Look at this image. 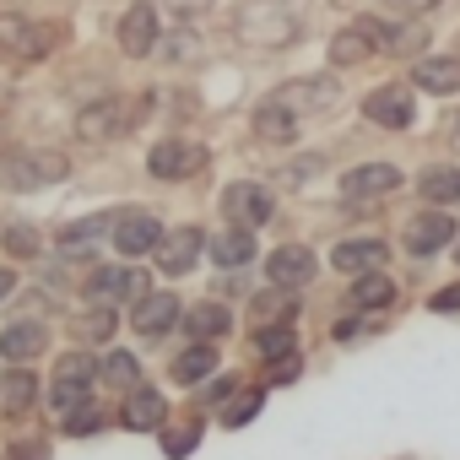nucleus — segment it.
Instances as JSON below:
<instances>
[{"label":"nucleus","mask_w":460,"mask_h":460,"mask_svg":"<svg viewBox=\"0 0 460 460\" xmlns=\"http://www.w3.org/2000/svg\"><path fill=\"white\" fill-rule=\"evenodd\" d=\"M71 173L66 152H49V146H6L0 152V190H44V184H60Z\"/></svg>","instance_id":"obj_1"},{"label":"nucleus","mask_w":460,"mask_h":460,"mask_svg":"<svg viewBox=\"0 0 460 460\" xmlns=\"http://www.w3.org/2000/svg\"><path fill=\"white\" fill-rule=\"evenodd\" d=\"M239 39L255 49H293L304 39V17L288 12L282 0H250L239 12Z\"/></svg>","instance_id":"obj_2"},{"label":"nucleus","mask_w":460,"mask_h":460,"mask_svg":"<svg viewBox=\"0 0 460 460\" xmlns=\"http://www.w3.org/2000/svg\"><path fill=\"white\" fill-rule=\"evenodd\" d=\"M93 385H98V358L87 347H71L60 363H55V379L44 385V401L55 417L76 411V406H93Z\"/></svg>","instance_id":"obj_3"},{"label":"nucleus","mask_w":460,"mask_h":460,"mask_svg":"<svg viewBox=\"0 0 460 460\" xmlns=\"http://www.w3.org/2000/svg\"><path fill=\"white\" fill-rule=\"evenodd\" d=\"M455 244H460V217L444 211V206H428V211H417V217L401 227V250H406L411 261H438V255L455 250Z\"/></svg>","instance_id":"obj_4"},{"label":"nucleus","mask_w":460,"mask_h":460,"mask_svg":"<svg viewBox=\"0 0 460 460\" xmlns=\"http://www.w3.org/2000/svg\"><path fill=\"white\" fill-rule=\"evenodd\" d=\"M217 211L227 217V227H266L277 217V190L261 179H234L217 195Z\"/></svg>","instance_id":"obj_5"},{"label":"nucleus","mask_w":460,"mask_h":460,"mask_svg":"<svg viewBox=\"0 0 460 460\" xmlns=\"http://www.w3.org/2000/svg\"><path fill=\"white\" fill-rule=\"evenodd\" d=\"M141 114H146V98L141 103H130V98H98V103H87L76 114V136L82 141H119V136H130L141 125Z\"/></svg>","instance_id":"obj_6"},{"label":"nucleus","mask_w":460,"mask_h":460,"mask_svg":"<svg viewBox=\"0 0 460 460\" xmlns=\"http://www.w3.org/2000/svg\"><path fill=\"white\" fill-rule=\"evenodd\" d=\"M146 293H152V288H146V277H141L136 266L98 261V266L82 277V298H87V304H109V309H114V304H130V309H136Z\"/></svg>","instance_id":"obj_7"},{"label":"nucleus","mask_w":460,"mask_h":460,"mask_svg":"<svg viewBox=\"0 0 460 460\" xmlns=\"http://www.w3.org/2000/svg\"><path fill=\"white\" fill-rule=\"evenodd\" d=\"M114 44H119L125 60L157 55V44H163V6H157V0H130L119 28H114Z\"/></svg>","instance_id":"obj_8"},{"label":"nucleus","mask_w":460,"mask_h":460,"mask_svg":"<svg viewBox=\"0 0 460 460\" xmlns=\"http://www.w3.org/2000/svg\"><path fill=\"white\" fill-rule=\"evenodd\" d=\"M163 234H168V227L157 222V211H146V206H125V211H114V234H109V244H114V255L141 261V255H157Z\"/></svg>","instance_id":"obj_9"},{"label":"nucleus","mask_w":460,"mask_h":460,"mask_svg":"<svg viewBox=\"0 0 460 460\" xmlns=\"http://www.w3.org/2000/svg\"><path fill=\"white\" fill-rule=\"evenodd\" d=\"M363 119L374 130H411L417 125V87L411 82H379L363 98Z\"/></svg>","instance_id":"obj_10"},{"label":"nucleus","mask_w":460,"mask_h":460,"mask_svg":"<svg viewBox=\"0 0 460 460\" xmlns=\"http://www.w3.org/2000/svg\"><path fill=\"white\" fill-rule=\"evenodd\" d=\"M358 28L368 33V44H374V55H390V60H422L428 49V28L422 22H385V17H358Z\"/></svg>","instance_id":"obj_11"},{"label":"nucleus","mask_w":460,"mask_h":460,"mask_svg":"<svg viewBox=\"0 0 460 460\" xmlns=\"http://www.w3.org/2000/svg\"><path fill=\"white\" fill-rule=\"evenodd\" d=\"M200 168H206V146H195V141H184V136H163V141L146 152V173L163 179V184H184V179H195Z\"/></svg>","instance_id":"obj_12"},{"label":"nucleus","mask_w":460,"mask_h":460,"mask_svg":"<svg viewBox=\"0 0 460 460\" xmlns=\"http://www.w3.org/2000/svg\"><path fill=\"white\" fill-rule=\"evenodd\" d=\"M314 277H320V255H314L309 244H277V250L266 255V288L304 293Z\"/></svg>","instance_id":"obj_13"},{"label":"nucleus","mask_w":460,"mask_h":460,"mask_svg":"<svg viewBox=\"0 0 460 460\" xmlns=\"http://www.w3.org/2000/svg\"><path fill=\"white\" fill-rule=\"evenodd\" d=\"M206 250H211V239L200 234V227H168L163 244H157V271L163 277H190Z\"/></svg>","instance_id":"obj_14"},{"label":"nucleus","mask_w":460,"mask_h":460,"mask_svg":"<svg viewBox=\"0 0 460 460\" xmlns=\"http://www.w3.org/2000/svg\"><path fill=\"white\" fill-rule=\"evenodd\" d=\"M406 184V173L395 168V163H358V168H347L341 173V200H385V195H395Z\"/></svg>","instance_id":"obj_15"},{"label":"nucleus","mask_w":460,"mask_h":460,"mask_svg":"<svg viewBox=\"0 0 460 460\" xmlns=\"http://www.w3.org/2000/svg\"><path fill=\"white\" fill-rule=\"evenodd\" d=\"M119 428L125 433H163L168 428V395L157 390V385H136L125 401H119Z\"/></svg>","instance_id":"obj_16"},{"label":"nucleus","mask_w":460,"mask_h":460,"mask_svg":"<svg viewBox=\"0 0 460 460\" xmlns=\"http://www.w3.org/2000/svg\"><path fill=\"white\" fill-rule=\"evenodd\" d=\"M184 298L179 293H146L136 309H130V325H136V336H146V341H157V336H168V331H179L184 325Z\"/></svg>","instance_id":"obj_17"},{"label":"nucleus","mask_w":460,"mask_h":460,"mask_svg":"<svg viewBox=\"0 0 460 460\" xmlns=\"http://www.w3.org/2000/svg\"><path fill=\"white\" fill-rule=\"evenodd\" d=\"M44 406V385L33 368H6L0 374V422H22Z\"/></svg>","instance_id":"obj_18"},{"label":"nucleus","mask_w":460,"mask_h":460,"mask_svg":"<svg viewBox=\"0 0 460 460\" xmlns=\"http://www.w3.org/2000/svg\"><path fill=\"white\" fill-rule=\"evenodd\" d=\"M277 98L304 119V114H325V109H336V103H341V87H336V76L325 71V76H298V82L277 87Z\"/></svg>","instance_id":"obj_19"},{"label":"nucleus","mask_w":460,"mask_h":460,"mask_svg":"<svg viewBox=\"0 0 460 460\" xmlns=\"http://www.w3.org/2000/svg\"><path fill=\"white\" fill-rule=\"evenodd\" d=\"M385 261H390V244L374 239V234H363V239H341V244L331 250V271H341L347 282H352V277H368V271H385Z\"/></svg>","instance_id":"obj_20"},{"label":"nucleus","mask_w":460,"mask_h":460,"mask_svg":"<svg viewBox=\"0 0 460 460\" xmlns=\"http://www.w3.org/2000/svg\"><path fill=\"white\" fill-rule=\"evenodd\" d=\"M44 352H49V325L44 320H12L0 331V358L12 368H33V358H44Z\"/></svg>","instance_id":"obj_21"},{"label":"nucleus","mask_w":460,"mask_h":460,"mask_svg":"<svg viewBox=\"0 0 460 460\" xmlns=\"http://www.w3.org/2000/svg\"><path fill=\"white\" fill-rule=\"evenodd\" d=\"M395 304H401V282H395L390 271L352 277V288H347V309H352V314H385V309H395Z\"/></svg>","instance_id":"obj_22"},{"label":"nucleus","mask_w":460,"mask_h":460,"mask_svg":"<svg viewBox=\"0 0 460 460\" xmlns=\"http://www.w3.org/2000/svg\"><path fill=\"white\" fill-rule=\"evenodd\" d=\"M250 125H255V141H266V146H293L304 119H298L277 93H271V98H261V103H255V119H250Z\"/></svg>","instance_id":"obj_23"},{"label":"nucleus","mask_w":460,"mask_h":460,"mask_svg":"<svg viewBox=\"0 0 460 460\" xmlns=\"http://www.w3.org/2000/svg\"><path fill=\"white\" fill-rule=\"evenodd\" d=\"M411 87L428 98H460V55H422L411 66Z\"/></svg>","instance_id":"obj_24"},{"label":"nucleus","mask_w":460,"mask_h":460,"mask_svg":"<svg viewBox=\"0 0 460 460\" xmlns=\"http://www.w3.org/2000/svg\"><path fill=\"white\" fill-rule=\"evenodd\" d=\"M211 266L217 271H244L261 261V244H255V227H222V234L211 239Z\"/></svg>","instance_id":"obj_25"},{"label":"nucleus","mask_w":460,"mask_h":460,"mask_svg":"<svg viewBox=\"0 0 460 460\" xmlns=\"http://www.w3.org/2000/svg\"><path fill=\"white\" fill-rule=\"evenodd\" d=\"M217 363H222L217 341H190L184 352H173V363H168V379H173V385H184V390H200V385L217 374Z\"/></svg>","instance_id":"obj_26"},{"label":"nucleus","mask_w":460,"mask_h":460,"mask_svg":"<svg viewBox=\"0 0 460 460\" xmlns=\"http://www.w3.org/2000/svg\"><path fill=\"white\" fill-rule=\"evenodd\" d=\"M227 331H234V309L222 298H200V304L184 309V336L190 341H222Z\"/></svg>","instance_id":"obj_27"},{"label":"nucleus","mask_w":460,"mask_h":460,"mask_svg":"<svg viewBox=\"0 0 460 460\" xmlns=\"http://www.w3.org/2000/svg\"><path fill=\"white\" fill-rule=\"evenodd\" d=\"M266 325H298V293L288 288H261L250 298V331H266Z\"/></svg>","instance_id":"obj_28"},{"label":"nucleus","mask_w":460,"mask_h":460,"mask_svg":"<svg viewBox=\"0 0 460 460\" xmlns=\"http://www.w3.org/2000/svg\"><path fill=\"white\" fill-rule=\"evenodd\" d=\"M114 331H119V314L109 304H87L82 314H71V336L82 347H114Z\"/></svg>","instance_id":"obj_29"},{"label":"nucleus","mask_w":460,"mask_h":460,"mask_svg":"<svg viewBox=\"0 0 460 460\" xmlns=\"http://www.w3.org/2000/svg\"><path fill=\"white\" fill-rule=\"evenodd\" d=\"M417 195L428 200V206H455L460 200V163H428L422 173H417Z\"/></svg>","instance_id":"obj_30"},{"label":"nucleus","mask_w":460,"mask_h":460,"mask_svg":"<svg viewBox=\"0 0 460 460\" xmlns=\"http://www.w3.org/2000/svg\"><path fill=\"white\" fill-rule=\"evenodd\" d=\"M98 379L114 385V390H125V395H130L136 385H146V379H141V358H136L130 347H109V352L98 358Z\"/></svg>","instance_id":"obj_31"},{"label":"nucleus","mask_w":460,"mask_h":460,"mask_svg":"<svg viewBox=\"0 0 460 460\" xmlns=\"http://www.w3.org/2000/svg\"><path fill=\"white\" fill-rule=\"evenodd\" d=\"M261 411H266V385H244L234 401H227V406L217 411V422H222L227 433H239V428H250Z\"/></svg>","instance_id":"obj_32"},{"label":"nucleus","mask_w":460,"mask_h":460,"mask_svg":"<svg viewBox=\"0 0 460 460\" xmlns=\"http://www.w3.org/2000/svg\"><path fill=\"white\" fill-rule=\"evenodd\" d=\"M109 234H114V211H87L60 227V250H87L93 239H109Z\"/></svg>","instance_id":"obj_33"},{"label":"nucleus","mask_w":460,"mask_h":460,"mask_svg":"<svg viewBox=\"0 0 460 460\" xmlns=\"http://www.w3.org/2000/svg\"><path fill=\"white\" fill-rule=\"evenodd\" d=\"M60 39H66V22H28L12 55H17V60H44V55H55Z\"/></svg>","instance_id":"obj_34"},{"label":"nucleus","mask_w":460,"mask_h":460,"mask_svg":"<svg viewBox=\"0 0 460 460\" xmlns=\"http://www.w3.org/2000/svg\"><path fill=\"white\" fill-rule=\"evenodd\" d=\"M368 55H374V44H368V33H363L358 17H352V22L331 39V66H336V71H341V66H363Z\"/></svg>","instance_id":"obj_35"},{"label":"nucleus","mask_w":460,"mask_h":460,"mask_svg":"<svg viewBox=\"0 0 460 460\" xmlns=\"http://www.w3.org/2000/svg\"><path fill=\"white\" fill-rule=\"evenodd\" d=\"M200 438H206V422H200V417L173 422V428H163V433H157V444H163V455H168V460H190V455L200 449Z\"/></svg>","instance_id":"obj_36"},{"label":"nucleus","mask_w":460,"mask_h":460,"mask_svg":"<svg viewBox=\"0 0 460 460\" xmlns=\"http://www.w3.org/2000/svg\"><path fill=\"white\" fill-rule=\"evenodd\" d=\"M250 341H255V358H261V363H277V358H293V352H298V331H293V325L250 331Z\"/></svg>","instance_id":"obj_37"},{"label":"nucleus","mask_w":460,"mask_h":460,"mask_svg":"<svg viewBox=\"0 0 460 460\" xmlns=\"http://www.w3.org/2000/svg\"><path fill=\"white\" fill-rule=\"evenodd\" d=\"M0 244H6V255L12 261H39V250H44V234L33 222H12L6 234H0Z\"/></svg>","instance_id":"obj_38"},{"label":"nucleus","mask_w":460,"mask_h":460,"mask_svg":"<svg viewBox=\"0 0 460 460\" xmlns=\"http://www.w3.org/2000/svg\"><path fill=\"white\" fill-rule=\"evenodd\" d=\"M103 422H109V417H103V406L93 401V406L66 411V417H60V433H66V438H98V433H103Z\"/></svg>","instance_id":"obj_39"},{"label":"nucleus","mask_w":460,"mask_h":460,"mask_svg":"<svg viewBox=\"0 0 460 460\" xmlns=\"http://www.w3.org/2000/svg\"><path fill=\"white\" fill-rule=\"evenodd\" d=\"M239 390H244V379H239V374H211V379L195 390V406H211V411H222V406L234 401Z\"/></svg>","instance_id":"obj_40"},{"label":"nucleus","mask_w":460,"mask_h":460,"mask_svg":"<svg viewBox=\"0 0 460 460\" xmlns=\"http://www.w3.org/2000/svg\"><path fill=\"white\" fill-rule=\"evenodd\" d=\"M298 374H304V352L277 358V363H266V390H282V385H293Z\"/></svg>","instance_id":"obj_41"},{"label":"nucleus","mask_w":460,"mask_h":460,"mask_svg":"<svg viewBox=\"0 0 460 460\" xmlns=\"http://www.w3.org/2000/svg\"><path fill=\"white\" fill-rule=\"evenodd\" d=\"M385 6H390L395 22H422V17H433L444 6V0H385Z\"/></svg>","instance_id":"obj_42"},{"label":"nucleus","mask_w":460,"mask_h":460,"mask_svg":"<svg viewBox=\"0 0 460 460\" xmlns=\"http://www.w3.org/2000/svg\"><path fill=\"white\" fill-rule=\"evenodd\" d=\"M331 336H336V341H358V336H368V314H352V309H347V314L331 325Z\"/></svg>","instance_id":"obj_43"},{"label":"nucleus","mask_w":460,"mask_h":460,"mask_svg":"<svg viewBox=\"0 0 460 460\" xmlns=\"http://www.w3.org/2000/svg\"><path fill=\"white\" fill-rule=\"evenodd\" d=\"M428 309H433V314H449V320H455V314H460V282H444V288H438V293L428 298Z\"/></svg>","instance_id":"obj_44"},{"label":"nucleus","mask_w":460,"mask_h":460,"mask_svg":"<svg viewBox=\"0 0 460 460\" xmlns=\"http://www.w3.org/2000/svg\"><path fill=\"white\" fill-rule=\"evenodd\" d=\"M163 12H173L179 22H195V17H206L211 12V0H157Z\"/></svg>","instance_id":"obj_45"},{"label":"nucleus","mask_w":460,"mask_h":460,"mask_svg":"<svg viewBox=\"0 0 460 460\" xmlns=\"http://www.w3.org/2000/svg\"><path fill=\"white\" fill-rule=\"evenodd\" d=\"M320 168H325V157H298V163H288V184H293V190H304Z\"/></svg>","instance_id":"obj_46"},{"label":"nucleus","mask_w":460,"mask_h":460,"mask_svg":"<svg viewBox=\"0 0 460 460\" xmlns=\"http://www.w3.org/2000/svg\"><path fill=\"white\" fill-rule=\"evenodd\" d=\"M6 460H49V438H17L6 449Z\"/></svg>","instance_id":"obj_47"},{"label":"nucleus","mask_w":460,"mask_h":460,"mask_svg":"<svg viewBox=\"0 0 460 460\" xmlns=\"http://www.w3.org/2000/svg\"><path fill=\"white\" fill-rule=\"evenodd\" d=\"M17 293V271H6V266H0V304H6Z\"/></svg>","instance_id":"obj_48"},{"label":"nucleus","mask_w":460,"mask_h":460,"mask_svg":"<svg viewBox=\"0 0 460 460\" xmlns=\"http://www.w3.org/2000/svg\"><path fill=\"white\" fill-rule=\"evenodd\" d=\"M449 141H455V146H460V119H455V125H449Z\"/></svg>","instance_id":"obj_49"},{"label":"nucleus","mask_w":460,"mask_h":460,"mask_svg":"<svg viewBox=\"0 0 460 460\" xmlns=\"http://www.w3.org/2000/svg\"><path fill=\"white\" fill-rule=\"evenodd\" d=\"M455 261H460V244H455Z\"/></svg>","instance_id":"obj_50"}]
</instances>
